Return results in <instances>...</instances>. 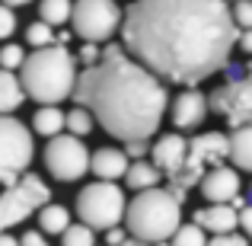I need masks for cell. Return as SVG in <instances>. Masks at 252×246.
<instances>
[{
	"instance_id": "cell-40",
	"label": "cell",
	"mask_w": 252,
	"mask_h": 246,
	"mask_svg": "<svg viewBox=\"0 0 252 246\" xmlns=\"http://www.w3.org/2000/svg\"><path fill=\"white\" fill-rule=\"evenodd\" d=\"M246 205H252V185H249V195H246Z\"/></svg>"
},
{
	"instance_id": "cell-20",
	"label": "cell",
	"mask_w": 252,
	"mask_h": 246,
	"mask_svg": "<svg viewBox=\"0 0 252 246\" xmlns=\"http://www.w3.org/2000/svg\"><path fill=\"white\" fill-rule=\"evenodd\" d=\"M32 131L42 138L64 135V112L58 105H38L35 115H32Z\"/></svg>"
},
{
	"instance_id": "cell-6",
	"label": "cell",
	"mask_w": 252,
	"mask_h": 246,
	"mask_svg": "<svg viewBox=\"0 0 252 246\" xmlns=\"http://www.w3.org/2000/svg\"><path fill=\"white\" fill-rule=\"evenodd\" d=\"M125 208H128V198H125L122 185L105 182V179L83 185L80 195H77V217L93 230L118 227L125 217Z\"/></svg>"
},
{
	"instance_id": "cell-9",
	"label": "cell",
	"mask_w": 252,
	"mask_h": 246,
	"mask_svg": "<svg viewBox=\"0 0 252 246\" xmlns=\"http://www.w3.org/2000/svg\"><path fill=\"white\" fill-rule=\"evenodd\" d=\"M70 23L83 42H105L122 29V6L115 0H74Z\"/></svg>"
},
{
	"instance_id": "cell-10",
	"label": "cell",
	"mask_w": 252,
	"mask_h": 246,
	"mask_svg": "<svg viewBox=\"0 0 252 246\" xmlns=\"http://www.w3.org/2000/svg\"><path fill=\"white\" fill-rule=\"evenodd\" d=\"M45 170L58 182H77L90 173V150L74 135H55L45 144Z\"/></svg>"
},
{
	"instance_id": "cell-18",
	"label": "cell",
	"mask_w": 252,
	"mask_h": 246,
	"mask_svg": "<svg viewBox=\"0 0 252 246\" xmlns=\"http://www.w3.org/2000/svg\"><path fill=\"white\" fill-rule=\"evenodd\" d=\"M23 103H26V93H23L19 77L13 70L0 68V115H13Z\"/></svg>"
},
{
	"instance_id": "cell-5",
	"label": "cell",
	"mask_w": 252,
	"mask_h": 246,
	"mask_svg": "<svg viewBox=\"0 0 252 246\" xmlns=\"http://www.w3.org/2000/svg\"><path fill=\"white\" fill-rule=\"evenodd\" d=\"M223 157H230V144L223 131H204V135L191 138L189 150H185V166L176 179H169V192L182 202L189 195L191 185H198V179L211 170V166H220Z\"/></svg>"
},
{
	"instance_id": "cell-13",
	"label": "cell",
	"mask_w": 252,
	"mask_h": 246,
	"mask_svg": "<svg viewBox=\"0 0 252 246\" xmlns=\"http://www.w3.org/2000/svg\"><path fill=\"white\" fill-rule=\"evenodd\" d=\"M240 173L233 166H211L208 173L201 176V195L208 198L211 205H230L233 198H240Z\"/></svg>"
},
{
	"instance_id": "cell-32",
	"label": "cell",
	"mask_w": 252,
	"mask_h": 246,
	"mask_svg": "<svg viewBox=\"0 0 252 246\" xmlns=\"http://www.w3.org/2000/svg\"><path fill=\"white\" fill-rule=\"evenodd\" d=\"M240 227H243V237L252 243V205H243L240 208Z\"/></svg>"
},
{
	"instance_id": "cell-3",
	"label": "cell",
	"mask_w": 252,
	"mask_h": 246,
	"mask_svg": "<svg viewBox=\"0 0 252 246\" xmlns=\"http://www.w3.org/2000/svg\"><path fill=\"white\" fill-rule=\"evenodd\" d=\"M77 58L64 45H45L26 55L19 68V83H23L26 99L42 105H58L67 96H74L77 86Z\"/></svg>"
},
{
	"instance_id": "cell-29",
	"label": "cell",
	"mask_w": 252,
	"mask_h": 246,
	"mask_svg": "<svg viewBox=\"0 0 252 246\" xmlns=\"http://www.w3.org/2000/svg\"><path fill=\"white\" fill-rule=\"evenodd\" d=\"M13 32H16V13H13V6L0 3V42L10 38Z\"/></svg>"
},
{
	"instance_id": "cell-24",
	"label": "cell",
	"mask_w": 252,
	"mask_h": 246,
	"mask_svg": "<svg viewBox=\"0 0 252 246\" xmlns=\"http://www.w3.org/2000/svg\"><path fill=\"white\" fill-rule=\"evenodd\" d=\"M169 246H208V234H204L195 221L179 224V230L169 237Z\"/></svg>"
},
{
	"instance_id": "cell-22",
	"label": "cell",
	"mask_w": 252,
	"mask_h": 246,
	"mask_svg": "<svg viewBox=\"0 0 252 246\" xmlns=\"http://www.w3.org/2000/svg\"><path fill=\"white\" fill-rule=\"evenodd\" d=\"M70 0H38V19L48 26H64L70 19Z\"/></svg>"
},
{
	"instance_id": "cell-30",
	"label": "cell",
	"mask_w": 252,
	"mask_h": 246,
	"mask_svg": "<svg viewBox=\"0 0 252 246\" xmlns=\"http://www.w3.org/2000/svg\"><path fill=\"white\" fill-rule=\"evenodd\" d=\"M208 246H249V240L233 230V234H217V237H211Z\"/></svg>"
},
{
	"instance_id": "cell-28",
	"label": "cell",
	"mask_w": 252,
	"mask_h": 246,
	"mask_svg": "<svg viewBox=\"0 0 252 246\" xmlns=\"http://www.w3.org/2000/svg\"><path fill=\"white\" fill-rule=\"evenodd\" d=\"M230 16H233L236 29H252V0H236Z\"/></svg>"
},
{
	"instance_id": "cell-7",
	"label": "cell",
	"mask_w": 252,
	"mask_h": 246,
	"mask_svg": "<svg viewBox=\"0 0 252 246\" xmlns=\"http://www.w3.org/2000/svg\"><path fill=\"white\" fill-rule=\"evenodd\" d=\"M48 202H51L48 182L35 173H23L13 185H6V192H0V230H10L16 224L29 221Z\"/></svg>"
},
{
	"instance_id": "cell-16",
	"label": "cell",
	"mask_w": 252,
	"mask_h": 246,
	"mask_svg": "<svg viewBox=\"0 0 252 246\" xmlns=\"http://www.w3.org/2000/svg\"><path fill=\"white\" fill-rule=\"evenodd\" d=\"M90 170L96 173V179H105V182L125 179V173H128V154L118 147H99L96 154H90Z\"/></svg>"
},
{
	"instance_id": "cell-34",
	"label": "cell",
	"mask_w": 252,
	"mask_h": 246,
	"mask_svg": "<svg viewBox=\"0 0 252 246\" xmlns=\"http://www.w3.org/2000/svg\"><path fill=\"white\" fill-rule=\"evenodd\" d=\"M236 48L252 55V29H240V38H236Z\"/></svg>"
},
{
	"instance_id": "cell-12",
	"label": "cell",
	"mask_w": 252,
	"mask_h": 246,
	"mask_svg": "<svg viewBox=\"0 0 252 246\" xmlns=\"http://www.w3.org/2000/svg\"><path fill=\"white\" fill-rule=\"evenodd\" d=\"M211 105H208V96H204L198 86H189V90H182L176 99H172V125H176L179 131H195L204 125V118H208Z\"/></svg>"
},
{
	"instance_id": "cell-2",
	"label": "cell",
	"mask_w": 252,
	"mask_h": 246,
	"mask_svg": "<svg viewBox=\"0 0 252 246\" xmlns=\"http://www.w3.org/2000/svg\"><path fill=\"white\" fill-rule=\"evenodd\" d=\"M74 99L122 144L150 141L169 105L166 83L118 45H109L99 64L77 74Z\"/></svg>"
},
{
	"instance_id": "cell-37",
	"label": "cell",
	"mask_w": 252,
	"mask_h": 246,
	"mask_svg": "<svg viewBox=\"0 0 252 246\" xmlns=\"http://www.w3.org/2000/svg\"><path fill=\"white\" fill-rule=\"evenodd\" d=\"M0 246H19V240L10 234V230H0Z\"/></svg>"
},
{
	"instance_id": "cell-11",
	"label": "cell",
	"mask_w": 252,
	"mask_h": 246,
	"mask_svg": "<svg viewBox=\"0 0 252 246\" xmlns=\"http://www.w3.org/2000/svg\"><path fill=\"white\" fill-rule=\"evenodd\" d=\"M211 112L227 118L230 128L240 125H252V74H243L236 80H227L223 86H217L208 96Z\"/></svg>"
},
{
	"instance_id": "cell-27",
	"label": "cell",
	"mask_w": 252,
	"mask_h": 246,
	"mask_svg": "<svg viewBox=\"0 0 252 246\" xmlns=\"http://www.w3.org/2000/svg\"><path fill=\"white\" fill-rule=\"evenodd\" d=\"M23 61H26V51L19 48V45H3V48H0V68L3 70L23 68Z\"/></svg>"
},
{
	"instance_id": "cell-39",
	"label": "cell",
	"mask_w": 252,
	"mask_h": 246,
	"mask_svg": "<svg viewBox=\"0 0 252 246\" xmlns=\"http://www.w3.org/2000/svg\"><path fill=\"white\" fill-rule=\"evenodd\" d=\"M0 3H6V6H13V10H16V6H26V3H32V0H0Z\"/></svg>"
},
{
	"instance_id": "cell-21",
	"label": "cell",
	"mask_w": 252,
	"mask_h": 246,
	"mask_svg": "<svg viewBox=\"0 0 252 246\" xmlns=\"http://www.w3.org/2000/svg\"><path fill=\"white\" fill-rule=\"evenodd\" d=\"M70 227V211L64 208V205H42V208H38V230H42L45 237L48 234H58L61 237L64 230Z\"/></svg>"
},
{
	"instance_id": "cell-4",
	"label": "cell",
	"mask_w": 252,
	"mask_h": 246,
	"mask_svg": "<svg viewBox=\"0 0 252 246\" xmlns=\"http://www.w3.org/2000/svg\"><path fill=\"white\" fill-rule=\"evenodd\" d=\"M182 224V202L169 189H144L125 208V230L134 240L147 243H169V237Z\"/></svg>"
},
{
	"instance_id": "cell-17",
	"label": "cell",
	"mask_w": 252,
	"mask_h": 246,
	"mask_svg": "<svg viewBox=\"0 0 252 246\" xmlns=\"http://www.w3.org/2000/svg\"><path fill=\"white\" fill-rule=\"evenodd\" d=\"M230 144V160H233L236 170L252 173V125H240L227 135Z\"/></svg>"
},
{
	"instance_id": "cell-41",
	"label": "cell",
	"mask_w": 252,
	"mask_h": 246,
	"mask_svg": "<svg viewBox=\"0 0 252 246\" xmlns=\"http://www.w3.org/2000/svg\"><path fill=\"white\" fill-rule=\"evenodd\" d=\"M233 3H236V0H233Z\"/></svg>"
},
{
	"instance_id": "cell-19",
	"label": "cell",
	"mask_w": 252,
	"mask_h": 246,
	"mask_svg": "<svg viewBox=\"0 0 252 246\" xmlns=\"http://www.w3.org/2000/svg\"><path fill=\"white\" fill-rule=\"evenodd\" d=\"M125 182H128V189L144 192V189H154V185H160V182H163V173L157 170L154 163H147V160H134V163H128Z\"/></svg>"
},
{
	"instance_id": "cell-1",
	"label": "cell",
	"mask_w": 252,
	"mask_h": 246,
	"mask_svg": "<svg viewBox=\"0 0 252 246\" xmlns=\"http://www.w3.org/2000/svg\"><path fill=\"white\" fill-rule=\"evenodd\" d=\"M122 38L163 83L198 86L227 68L240 29L227 0H134L122 16Z\"/></svg>"
},
{
	"instance_id": "cell-23",
	"label": "cell",
	"mask_w": 252,
	"mask_h": 246,
	"mask_svg": "<svg viewBox=\"0 0 252 246\" xmlns=\"http://www.w3.org/2000/svg\"><path fill=\"white\" fill-rule=\"evenodd\" d=\"M93 125H96V118H93L90 109H83V105L64 112V128H67V135H74V138H86L93 131Z\"/></svg>"
},
{
	"instance_id": "cell-38",
	"label": "cell",
	"mask_w": 252,
	"mask_h": 246,
	"mask_svg": "<svg viewBox=\"0 0 252 246\" xmlns=\"http://www.w3.org/2000/svg\"><path fill=\"white\" fill-rule=\"evenodd\" d=\"M122 246H169V243H147V240H134V237H128Z\"/></svg>"
},
{
	"instance_id": "cell-33",
	"label": "cell",
	"mask_w": 252,
	"mask_h": 246,
	"mask_svg": "<svg viewBox=\"0 0 252 246\" xmlns=\"http://www.w3.org/2000/svg\"><path fill=\"white\" fill-rule=\"evenodd\" d=\"M19 246H48V243H45L42 230H26V234L19 237Z\"/></svg>"
},
{
	"instance_id": "cell-31",
	"label": "cell",
	"mask_w": 252,
	"mask_h": 246,
	"mask_svg": "<svg viewBox=\"0 0 252 246\" xmlns=\"http://www.w3.org/2000/svg\"><path fill=\"white\" fill-rule=\"evenodd\" d=\"M99 58H102V51L96 48V42H86L80 48V61L86 64V68H93V64H99Z\"/></svg>"
},
{
	"instance_id": "cell-14",
	"label": "cell",
	"mask_w": 252,
	"mask_h": 246,
	"mask_svg": "<svg viewBox=\"0 0 252 246\" xmlns=\"http://www.w3.org/2000/svg\"><path fill=\"white\" fill-rule=\"evenodd\" d=\"M185 150H189V141L182 135H163L160 141L154 144V166L160 173H166L169 179H176L185 166Z\"/></svg>"
},
{
	"instance_id": "cell-15",
	"label": "cell",
	"mask_w": 252,
	"mask_h": 246,
	"mask_svg": "<svg viewBox=\"0 0 252 246\" xmlns=\"http://www.w3.org/2000/svg\"><path fill=\"white\" fill-rule=\"evenodd\" d=\"M195 224L204 234H233L240 227V208L233 205H204L195 211Z\"/></svg>"
},
{
	"instance_id": "cell-8",
	"label": "cell",
	"mask_w": 252,
	"mask_h": 246,
	"mask_svg": "<svg viewBox=\"0 0 252 246\" xmlns=\"http://www.w3.org/2000/svg\"><path fill=\"white\" fill-rule=\"evenodd\" d=\"M35 157V138L19 118L0 115V182L13 185L23 173H29Z\"/></svg>"
},
{
	"instance_id": "cell-36",
	"label": "cell",
	"mask_w": 252,
	"mask_h": 246,
	"mask_svg": "<svg viewBox=\"0 0 252 246\" xmlns=\"http://www.w3.org/2000/svg\"><path fill=\"white\" fill-rule=\"evenodd\" d=\"M125 234H128V230L109 227V246H122V243H125Z\"/></svg>"
},
{
	"instance_id": "cell-25",
	"label": "cell",
	"mask_w": 252,
	"mask_h": 246,
	"mask_svg": "<svg viewBox=\"0 0 252 246\" xmlns=\"http://www.w3.org/2000/svg\"><path fill=\"white\" fill-rule=\"evenodd\" d=\"M61 246H96V234L86 224H70L61 234Z\"/></svg>"
},
{
	"instance_id": "cell-35",
	"label": "cell",
	"mask_w": 252,
	"mask_h": 246,
	"mask_svg": "<svg viewBox=\"0 0 252 246\" xmlns=\"http://www.w3.org/2000/svg\"><path fill=\"white\" fill-rule=\"evenodd\" d=\"M128 147V157H134V160H141L144 154H147V141H131V144H125Z\"/></svg>"
},
{
	"instance_id": "cell-26",
	"label": "cell",
	"mask_w": 252,
	"mask_h": 246,
	"mask_svg": "<svg viewBox=\"0 0 252 246\" xmlns=\"http://www.w3.org/2000/svg\"><path fill=\"white\" fill-rule=\"evenodd\" d=\"M26 42L32 45V48H45V45H58L55 42V26H48V23H32L29 29H26Z\"/></svg>"
}]
</instances>
